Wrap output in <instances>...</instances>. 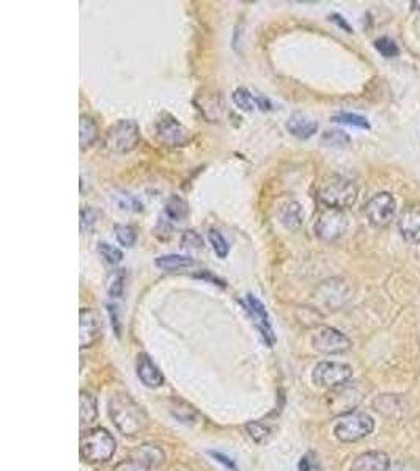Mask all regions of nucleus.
I'll list each match as a JSON object with an SVG mask.
<instances>
[{"label": "nucleus", "mask_w": 420, "mask_h": 471, "mask_svg": "<svg viewBox=\"0 0 420 471\" xmlns=\"http://www.w3.org/2000/svg\"><path fill=\"white\" fill-rule=\"evenodd\" d=\"M299 471H312V460L309 459V455H304L299 462Z\"/></svg>", "instance_id": "nucleus-39"}, {"label": "nucleus", "mask_w": 420, "mask_h": 471, "mask_svg": "<svg viewBox=\"0 0 420 471\" xmlns=\"http://www.w3.org/2000/svg\"><path fill=\"white\" fill-rule=\"evenodd\" d=\"M156 137L162 145L170 148H180L189 144L191 131L186 129L175 117L164 113L154 124Z\"/></svg>", "instance_id": "nucleus-8"}, {"label": "nucleus", "mask_w": 420, "mask_h": 471, "mask_svg": "<svg viewBox=\"0 0 420 471\" xmlns=\"http://www.w3.org/2000/svg\"><path fill=\"white\" fill-rule=\"evenodd\" d=\"M109 313H110V319H112V327H113V330H115L117 337H120V327H118L117 306H115V305H109Z\"/></svg>", "instance_id": "nucleus-38"}, {"label": "nucleus", "mask_w": 420, "mask_h": 471, "mask_svg": "<svg viewBox=\"0 0 420 471\" xmlns=\"http://www.w3.org/2000/svg\"><path fill=\"white\" fill-rule=\"evenodd\" d=\"M334 123H340V124H348V126H353V127H359V129H370V123L368 120L361 117V115H356V113H348V112H341L337 113V115H334L331 118Z\"/></svg>", "instance_id": "nucleus-25"}, {"label": "nucleus", "mask_w": 420, "mask_h": 471, "mask_svg": "<svg viewBox=\"0 0 420 471\" xmlns=\"http://www.w3.org/2000/svg\"><path fill=\"white\" fill-rule=\"evenodd\" d=\"M287 131L299 140H307L318 131V123L302 112H295L287 121Z\"/></svg>", "instance_id": "nucleus-15"}, {"label": "nucleus", "mask_w": 420, "mask_h": 471, "mask_svg": "<svg viewBox=\"0 0 420 471\" xmlns=\"http://www.w3.org/2000/svg\"><path fill=\"white\" fill-rule=\"evenodd\" d=\"M208 239H210V244H211L212 250H215V253L219 256L220 260H224L229 256L230 247H229V242H227V239L222 236V233H219L217 230H211L208 233Z\"/></svg>", "instance_id": "nucleus-27"}, {"label": "nucleus", "mask_w": 420, "mask_h": 471, "mask_svg": "<svg viewBox=\"0 0 420 471\" xmlns=\"http://www.w3.org/2000/svg\"><path fill=\"white\" fill-rule=\"evenodd\" d=\"M117 443L109 431L103 427H95L82 434L81 437V455L89 463H104L115 454Z\"/></svg>", "instance_id": "nucleus-3"}, {"label": "nucleus", "mask_w": 420, "mask_h": 471, "mask_svg": "<svg viewBox=\"0 0 420 471\" xmlns=\"http://www.w3.org/2000/svg\"><path fill=\"white\" fill-rule=\"evenodd\" d=\"M390 458L382 451H368L356 458L351 471H389Z\"/></svg>", "instance_id": "nucleus-14"}, {"label": "nucleus", "mask_w": 420, "mask_h": 471, "mask_svg": "<svg viewBox=\"0 0 420 471\" xmlns=\"http://www.w3.org/2000/svg\"><path fill=\"white\" fill-rule=\"evenodd\" d=\"M156 267H159L161 270H167V272H175V270H183V269H189L195 264V261L191 258L189 255H162L159 258H156L154 261Z\"/></svg>", "instance_id": "nucleus-19"}, {"label": "nucleus", "mask_w": 420, "mask_h": 471, "mask_svg": "<svg viewBox=\"0 0 420 471\" xmlns=\"http://www.w3.org/2000/svg\"><path fill=\"white\" fill-rule=\"evenodd\" d=\"M398 230L404 240L420 244V203L408 204L398 217Z\"/></svg>", "instance_id": "nucleus-12"}, {"label": "nucleus", "mask_w": 420, "mask_h": 471, "mask_svg": "<svg viewBox=\"0 0 420 471\" xmlns=\"http://www.w3.org/2000/svg\"><path fill=\"white\" fill-rule=\"evenodd\" d=\"M375 47L382 57L386 59H395V57L400 55V49H398L397 42L394 40H390L389 37H381L375 41Z\"/></svg>", "instance_id": "nucleus-30"}, {"label": "nucleus", "mask_w": 420, "mask_h": 471, "mask_svg": "<svg viewBox=\"0 0 420 471\" xmlns=\"http://www.w3.org/2000/svg\"><path fill=\"white\" fill-rule=\"evenodd\" d=\"M329 19L332 21V23H336L340 28H345V30H346L348 33H351V32H353L351 25L348 24L346 21H345V18H344V16H340V14H332V16H331Z\"/></svg>", "instance_id": "nucleus-37"}, {"label": "nucleus", "mask_w": 420, "mask_h": 471, "mask_svg": "<svg viewBox=\"0 0 420 471\" xmlns=\"http://www.w3.org/2000/svg\"><path fill=\"white\" fill-rule=\"evenodd\" d=\"M140 144V129L134 120H120L113 123L104 137V146L115 154H126Z\"/></svg>", "instance_id": "nucleus-4"}, {"label": "nucleus", "mask_w": 420, "mask_h": 471, "mask_svg": "<svg viewBox=\"0 0 420 471\" xmlns=\"http://www.w3.org/2000/svg\"><path fill=\"white\" fill-rule=\"evenodd\" d=\"M81 426L93 423L98 417V404L93 395L87 391H81Z\"/></svg>", "instance_id": "nucleus-21"}, {"label": "nucleus", "mask_w": 420, "mask_h": 471, "mask_svg": "<svg viewBox=\"0 0 420 471\" xmlns=\"http://www.w3.org/2000/svg\"><path fill=\"white\" fill-rule=\"evenodd\" d=\"M246 429L249 432V435L255 440V441H261L265 440V437L269 435V427H266L265 424L257 423V421H254V423H249L246 426Z\"/></svg>", "instance_id": "nucleus-35"}, {"label": "nucleus", "mask_w": 420, "mask_h": 471, "mask_svg": "<svg viewBox=\"0 0 420 471\" xmlns=\"http://www.w3.org/2000/svg\"><path fill=\"white\" fill-rule=\"evenodd\" d=\"M233 103L238 109L244 110V112H252L255 107H257V101H255V96L251 91L246 88H237L233 91Z\"/></svg>", "instance_id": "nucleus-24"}, {"label": "nucleus", "mask_w": 420, "mask_h": 471, "mask_svg": "<svg viewBox=\"0 0 420 471\" xmlns=\"http://www.w3.org/2000/svg\"><path fill=\"white\" fill-rule=\"evenodd\" d=\"M181 248L186 250L188 253L200 252V250H203L202 236L198 234L195 230H188L181 238Z\"/></svg>", "instance_id": "nucleus-28"}, {"label": "nucleus", "mask_w": 420, "mask_h": 471, "mask_svg": "<svg viewBox=\"0 0 420 471\" xmlns=\"http://www.w3.org/2000/svg\"><path fill=\"white\" fill-rule=\"evenodd\" d=\"M98 253L101 255V258L110 264V266H117L123 261V252L117 247H113L108 242H99L98 244Z\"/></svg>", "instance_id": "nucleus-26"}, {"label": "nucleus", "mask_w": 420, "mask_h": 471, "mask_svg": "<svg viewBox=\"0 0 420 471\" xmlns=\"http://www.w3.org/2000/svg\"><path fill=\"white\" fill-rule=\"evenodd\" d=\"M81 349H87L95 344L101 338L103 325L98 313L91 308H81Z\"/></svg>", "instance_id": "nucleus-13"}, {"label": "nucleus", "mask_w": 420, "mask_h": 471, "mask_svg": "<svg viewBox=\"0 0 420 471\" xmlns=\"http://www.w3.org/2000/svg\"><path fill=\"white\" fill-rule=\"evenodd\" d=\"M322 140L326 146L345 148L350 144V135H346L344 131H326Z\"/></svg>", "instance_id": "nucleus-31"}, {"label": "nucleus", "mask_w": 420, "mask_h": 471, "mask_svg": "<svg viewBox=\"0 0 420 471\" xmlns=\"http://www.w3.org/2000/svg\"><path fill=\"white\" fill-rule=\"evenodd\" d=\"M353 377V368L341 361H319L313 369V383L326 390L344 387Z\"/></svg>", "instance_id": "nucleus-6"}, {"label": "nucleus", "mask_w": 420, "mask_h": 471, "mask_svg": "<svg viewBox=\"0 0 420 471\" xmlns=\"http://www.w3.org/2000/svg\"><path fill=\"white\" fill-rule=\"evenodd\" d=\"M79 144L81 149H87L91 145H95V141L98 140L99 129L95 118L89 115V113H82L79 117Z\"/></svg>", "instance_id": "nucleus-18"}, {"label": "nucleus", "mask_w": 420, "mask_h": 471, "mask_svg": "<svg viewBox=\"0 0 420 471\" xmlns=\"http://www.w3.org/2000/svg\"><path fill=\"white\" fill-rule=\"evenodd\" d=\"M279 222L290 231H296L304 222L302 204L297 202H288L279 211Z\"/></svg>", "instance_id": "nucleus-17"}, {"label": "nucleus", "mask_w": 420, "mask_h": 471, "mask_svg": "<svg viewBox=\"0 0 420 471\" xmlns=\"http://www.w3.org/2000/svg\"><path fill=\"white\" fill-rule=\"evenodd\" d=\"M137 376L148 388H158L164 383V376L147 354H140L137 359Z\"/></svg>", "instance_id": "nucleus-16"}, {"label": "nucleus", "mask_w": 420, "mask_h": 471, "mask_svg": "<svg viewBox=\"0 0 420 471\" xmlns=\"http://www.w3.org/2000/svg\"><path fill=\"white\" fill-rule=\"evenodd\" d=\"M188 214H189L188 204L178 197L170 198L166 203V208H164V216H166L170 222H183V220L188 217Z\"/></svg>", "instance_id": "nucleus-22"}, {"label": "nucleus", "mask_w": 420, "mask_h": 471, "mask_svg": "<svg viewBox=\"0 0 420 471\" xmlns=\"http://www.w3.org/2000/svg\"><path fill=\"white\" fill-rule=\"evenodd\" d=\"M113 202L118 206V209L122 211H127V212H140L144 209V206L139 202V199L130 195V194H122V195H112Z\"/></svg>", "instance_id": "nucleus-29"}, {"label": "nucleus", "mask_w": 420, "mask_h": 471, "mask_svg": "<svg viewBox=\"0 0 420 471\" xmlns=\"http://www.w3.org/2000/svg\"><path fill=\"white\" fill-rule=\"evenodd\" d=\"M348 219L344 211L326 208L319 212L315 222V234L324 242H334L345 234Z\"/></svg>", "instance_id": "nucleus-9"}, {"label": "nucleus", "mask_w": 420, "mask_h": 471, "mask_svg": "<svg viewBox=\"0 0 420 471\" xmlns=\"http://www.w3.org/2000/svg\"><path fill=\"white\" fill-rule=\"evenodd\" d=\"M246 303H247L246 305L247 311L251 313V316L254 319L255 325H257V328H259L263 341L266 342L268 347H273L276 342V337H274V332L271 327V320H269V316H268L266 306L263 305L260 298L255 297L254 294H247Z\"/></svg>", "instance_id": "nucleus-11"}, {"label": "nucleus", "mask_w": 420, "mask_h": 471, "mask_svg": "<svg viewBox=\"0 0 420 471\" xmlns=\"http://www.w3.org/2000/svg\"><path fill=\"white\" fill-rule=\"evenodd\" d=\"M126 278H127L126 269H117L110 274L108 280V292L112 298H120L125 294Z\"/></svg>", "instance_id": "nucleus-23"}, {"label": "nucleus", "mask_w": 420, "mask_h": 471, "mask_svg": "<svg viewBox=\"0 0 420 471\" xmlns=\"http://www.w3.org/2000/svg\"><path fill=\"white\" fill-rule=\"evenodd\" d=\"M112 471H152V468L145 465L144 462H140L139 459L132 458V455H131L130 459L117 463Z\"/></svg>", "instance_id": "nucleus-34"}, {"label": "nucleus", "mask_w": 420, "mask_h": 471, "mask_svg": "<svg viewBox=\"0 0 420 471\" xmlns=\"http://www.w3.org/2000/svg\"><path fill=\"white\" fill-rule=\"evenodd\" d=\"M312 346L319 354L337 355L346 352L351 347V341L337 328L322 327L312 337Z\"/></svg>", "instance_id": "nucleus-10"}, {"label": "nucleus", "mask_w": 420, "mask_h": 471, "mask_svg": "<svg viewBox=\"0 0 420 471\" xmlns=\"http://www.w3.org/2000/svg\"><path fill=\"white\" fill-rule=\"evenodd\" d=\"M109 415L117 429L126 437L144 432L148 426L145 410L130 395L118 392L109 401Z\"/></svg>", "instance_id": "nucleus-1"}, {"label": "nucleus", "mask_w": 420, "mask_h": 471, "mask_svg": "<svg viewBox=\"0 0 420 471\" xmlns=\"http://www.w3.org/2000/svg\"><path fill=\"white\" fill-rule=\"evenodd\" d=\"M359 190L351 180L345 176L332 175L327 176L318 187V199L326 208L331 209H348L358 199Z\"/></svg>", "instance_id": "nucleus-2"}, {"label": "nucleus", "mask_w": 420, "mask_h": 471, "mask_svg": "<svg viewBox=\"0 0 420 471\" xmlns=\"http://www.w3.org/2000/svg\"><path fill=\"white\" fill-rule=\"evenodd\" d=\"M96 222H98V214L93 208L81 209V231H82V234H87V233L93 231Z\"/></svg>", "instance_id": "nucleus-33"}, {"label": "nucleus", "mask_w": 420, "mask_h": 471, "mask_svg": "<svg viewBox=\"0 0 420 471\" xmlns=\"http://www.w3.org/2000/svg\"><path fill=\"white\" fill-rule=\"evenodd\" d=\"M411 5H412V8H414V10H420V2H412Z\"/></svg>", "instance_id": "nucleus-40"}, {"label": "nucleus", "mask_w": 420, "mask_h": 471, "mask_svg": "<svg viewBox=\"0 0 420 471\" xmlns=\"http://www.w3.org/2000/svg\"><path fill=\"white\" fill-rule=\"evenodd\" d=\"M397 203L389 192H380L373 195L365 204V216L368 222L376 228H386L395 217Z\"/></svg>", "instance_id": "nucleus-7"}, {"label": "nucleus", "mask_w": 420, "mask_h": 471, "mask_svg": "<svg viewBox=\"0 0 420 471\" xmlns=\"http://www.w3.org/2000/svg\"><path fill=\"white\" fill-rule=\"evenodd\" d=\"M210 455H211V458L215 459V460H217V462L222 463V465H224L225 468H229V470H232V471H237V465H234V462H233L230 458H227L225 454L217 453V451H210Z\"/></svg>", "instance_id": "nucleus-36"}, {"label": "nucleus", "mask_w": 420, "mask_h": 471, "mask_svg": "<svg viewBox=\"0 0 420 471\" xmlns=\"http://www.w3.org/2000/svg\"><path fill=\"white\" fill-rule=\"evenodd\" d=\"M131 455L139 459L140 462H144L149 468L159 467L161 463H164V460H166V453H164L159 446L154 445H144L137 449H134Z\"/></svg>", "instance_id": "nucleus-20"}, {"label": "nucleus", "mask_w": 420, "mask_h": 471, "mask_svg": "<svg viewBox=\"0 0 420 471\" xmlns=\"http://www.w3.org/2000/svg\"><path fill=\"white\" fill-rule=\"evenodd\" d=\"M115 238L126 248H131L137 240V234L134 228L130 225H117L115 226Z\"/></svg>", "instance_id": "nucleus-32"}, {"label": "nucleus", "mask_w": 420, "mask_h": 471, "mask_svg": "<svg viewBox=\"0 0 420 471\" xmlns=\"http://www.w3.org/2000/svg\"><path fill=\"white\" fill-rule=\"evenodd\" d=\"M373 431V418L362 412L348 413V415L341 417L336 427H334V434H336L337 440L344 441V443H354V441L368 437Z\"/></svg>", "instance_id": "nucleus-5"}]
</instances>
